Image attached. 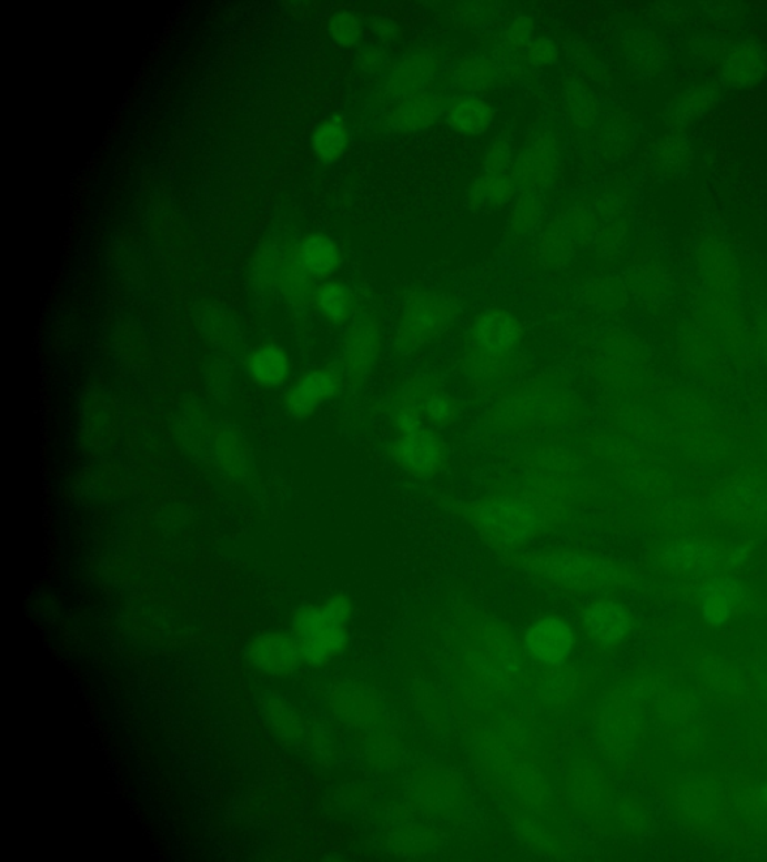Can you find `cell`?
<instances>
[{
	"label": "cell",
	"mask_w": 767,
	"mask_h": 862,
	"mask_svg": "<svg viewBox=\"0 0 767 862\" xmlns=\"http://www.w3.org/2000/svg\"><path fill=\"white\" fill-rule=\"evenodd\" d=\"M551 504L529 491H491L462 505V517L486 546L507 556L546 535L558 517Z\"/></svg>",
	"instance_id": "1"
},
{
	"label": "cell",
	"mask_w": 767,
	"mask_h": 862,
	"mask_svg": "<svg viewBox=\"0 0 767 862\" xmlns=\"http://www.w3.org/2000/svg\"><path fill=\"white\" fill-rule=\"evenodd\" d=\"M524 337L525 327L516 313L504 307L487 308L475 316L465 334L462 371L478 387L505 384L516 373Z\"/></svg>",
	"instance_id": "2"
},
{
	"label": "cell",
	"mask_w": 767,
	"mask_h": 862,
	"mask_svg": "<svg viewBox=\"0 0 767 862\" xmlns=\"http://www.w3.org/2000/svg\"><path fill=\"white\" fill-rule=\"evenodd\" d=\"M422 379L413 377L401 389L392 410V439L388 454L393 465L417 483H428L441 475L448 462V446L438 428L424 419L420 406Z\"/></svg>",
	"instance_id": "3"
},
{
	"label": "cell",
	"mask_w": 767,
	"mask_h": 862,
	"mask_svg": "<svg viewBox=\"0 0 767 862\" xmlns=\"http://www.w3.org/2000/svg\"><path fill=\"white\" fill-rule=\"evenodd\" d=\"M504 560L524 570L539 586L565 595L599 594L624 581L618 565L576 548L524 550L504 556Z\"/></svg>",
	"instance_id": "4"
},
{
	"label": "cell",
	"mask_w": 767,
	"mask_h": 862,
	"mask_svg": "<svg viewBox=\"0 0 767 862\" xmlns=\"http://www.w3.org/2000/svg\"><path fill=\"white\" fill-rule=\"evenodd\" d=\"M353 612V602L344 594L304 605L295 611L291 635L302 651L303 662L321 667L340 658L349 645Z\"/></svg>",
	"instance_id": "5"
},
{
	"label": "cell",
	"mask_w": 767,
	"mask_h": 862,
	"mask_svg": "<svg viewBox=\"0 0 767 862\" xmlns=\"http://www.w3.org/2000/svg\"><path fill=\"white\" fill-rule=\"evenodd\" d=\"M456 300L434 291L411 294L394 333V353L410 357L438 338L458 315Z\"/></svg>",
	"instance_id": "6"
},
{
	"label": "cell",
	"mask_w": 767,
	"mask_h": 862,
	"mask_svg": "<svg viewBox=\"0 0 767 862\" xmlns=\"http://www.w3.org/2000/svg\"><path fill=\"white\" fill-rule=\"evenodd\" d=\"M342 367L323 366L300 376L285 394V409L294 419H307L325 403L340 396L345 384Z\"/></svg>",
	"instance_id": "7"
},
{
	"label": "cell",
	"mask_w": 767,
	"mask_h": 862,
	"mask_svg": "<svg viewBox=\"0 0 767 862\" xmlns=\"http://www.w3.org/2000/svg\"><path fill=\"white\" fill-rule=\"evenodd\" d=\"M381 346L383 333L375 317L364 316L351 325L345 334L342 354V371L350 385L357 387L370 377L379 362Z\"/></svg>",
	"instance_id": "8"
},
{
	"label": "cell",
	"mask_w": 767,
	"mask_h": 862,
	"mask_svg": "<svg viewBox=\"0 0 767 862\" xmlns=\"http://www.w3.org/2000/svg\"><path fill=\"white\" fill-rule=\"evenodd\" d=\"M525 647L537 662L546 667H563L576 647V633L563 617H539L526 630Z\"/></svg>",
	"instance_id": "9"
},
{
	"label": "cell",
	"mask_w": 767,
	"mask_h": 862,
	"mask_svg": "<svg viewBox=\"0 0 767 862\" xmlns=\"http://www.w3.org/2000/svg\"><path fill=\"white\" fill-rule=\"evenodd\" d=\"M582 626L591 640L602 646L616 645L629 630V615L623 604L613 599H597L586 605Z\"/></svg>",
	"instance_id": "10"
},
{
	"label": "cell",
	"mask_w": 767,
	"mask_h": 862,
	"mask_svg": "<svg viewBox=\"0 0 767 862\" xmlns=\"http://www.w3.org/2000/svg\"><path fill=\"white\" fill-rule=\"evenodd\" d=\"M248 659L261 671L286 675L303 662L302 651L293 635L265 633L248 647Z\"/></svg>",
	"instance_id": "11"
},
{
	"label": "cell",
	"mask_w": 767,
	"mask_h": 862,
	"mask_svg": "<svg viewBox=\"0 0 767 862\" xmlns=\"http://www.w3.org/2000/svg\"><path fill=\"white\" fill-rule=\"evenodd\" d=\"M444 109L443 94L424 90L422 93L404 98L394 107L388 118L390 126L404 134H415L431 128Z\"/></svg>",
	"instance_id": "12"
},
{
	"label": "cell",
	"mask_w": 767,
	"mask_h": 862,
	"mask_svg": "<svg viewBox=\"0 0 767 862\" xmlns=\"http://www.w3.org/2000/svg\"><path fill=\"white\" fill-rule=\"evenodd\" d=\"M703 617L718 626L730 619L731 612L744 602V587L733 578H710L698 590Z\"/></svg>",
	"instance_id": "13"
},
{
	"label": "cell",
	"mask_w": 767,
	"mask_h": 862,
	"mask_svg": "<svg viewBox=\"0 0 767 862\" xmlns=\"http://www.w3.org/2000/svg\"><path fill=\"white\" fill-rule=\"evenodd\" d=\"M436 72H438V63L431 54L411 55L398 63L396 70L388 77V93L401 100L422 93L435 79Z\"/></svg>",
	"instance_id": "14"
},
{
	"label": "cell",
	"mask_w": 767,
	"mask_h": 862,
	"mask_svg": "<svg viewBox=\"0 0 767 862\" xmlns=\"http://www.w3.org/2000/svg\"><path fill=\"white\" fill-rule=\"evenodd\" d=\"M765 68L766 59L761 47L756 42L745 41L728 51L723 63V74L728 84L748 88L761 79Z\"/></svg>",
	"instance_id": "15"
},
{
	"label": "cell",
	"mask_w": 767,
	"mask_h": 862,
	"mask_svg": "<svg viewBox=\"0 0 767 862\" xmlns=\"http://www.w3.org/2000/svg\"><path fill=\"white\" fill-rule=\"evenodd\" d=\"M297 263L311 277L327 278L342 263L337 244L324 234H311L300 243Z\"/></svg>",
	"instance_id": "16"
},
{
	"label": "cell",
	"mask_w": 767,
	"mask_h": 862,
	"mask_svg": "<svg viewBox=\"0 0 767 862\" xmlns=\"http://www.w3.org/2000/svg\"><path fill=\"white\" fill-rule=\"evenodd\" d=\"M248 373L255 384L265 388L282 387L289 381L291 362L284 347L268 343L256 347L248 359Z\"/></svg>",
	"instance_id": "17"
},
{
	"label": "cell",
	"mask_w": 767,
	"mask_h": 862,
	"mask_svg": "<svg viewBox=\"0 0 767 862\" xmlns=\"http://www.w3.org/2000/svg\"><path fill=\"white\" fill-rule=\"evenodd\" d=\"M558 169V159L544 145L526 149L514 164L512 180L518 187L535 189L544 186L554 179Z\"/></svg>",
	"instance_id": "18"
},
{
	"label": "cell",
	"mask_w": 767,
	"mask_h": 862,
	"mask_svg": "<svg viewBox=\"0 0 767 862\" xmlns=\"http://www.w3.org/2000/svg\"><path fill=\"white\" fill-rule=\"evenodd\" d=\"M719 559L715 548L697 540H679L666 551V564L675 572H710L717 568Z\"/></svg>",
	"instance_id": "19"
},
{
	"label": "cell",
	"mask_w": 767,
	"mask_h": 862,
	"mask_svg": "<svg viewBox=\"0 0 767 862\" xmlns=\"http://www.w3.org/2000/svg\"><path fill=\"white\" fill-rule=\"evenodd\" d=\"M445 120L454 131L464 135H482L494 122V109L478 98H462L447 107Z\"/></svg>",
	"instance_id": "20"
},
{
	"label": "cell",
	"mask_w": 767,
	"mask_h": 862,
	"mask_svg": "<svg viewBox=\"0 0 767 862\" xmlns=\"http://www.w3.org/2000/svg\"><path fill=\"white\" fill-rule=\"evenodd\" d=\"M422 392H420V406L424 419L435 428L452 426L457 419L458 405L452 394L431 376H420Z\"/></svg>",
	"instance_id": "21"
},
{
	"label": "cell",
	"mask_w": 767,
	"mask_h": 862,
	"mask_svg": "<svg viewBox=\"0 0 767 862\" xmlns=\"http://www.w3.org/2000/svg\"><path fill=\"white\" fill-rule=\"evenodd\" d=\"M349 143V123L341 114L324 120L312 135V150L316 158L329 164L344 156Z\"/></svg>",
	"instance_id": "22"
},
{
	"label": "cell",
	"mask_w": 767,
	"mask_h": 862,
	"mask_svg": "<svg viewBox=\"0 0 767 862\" xmlns=\"http://www.w3.org/2000/svg\"><path fill=\"white\" fill-rule=\"evenodd\" d=\"M316 307L332 324L349 323L355 312V297L351 287L337 281L324 282L316 290Z\"/></svg>",
	"instance_id": "23"
},
{
	"label": "cell",
	"mask_w": 767,
	"mask_h": 862,
	"mask_svg": "<svg viewBox=\"0 0 767 862\" xmlns=\"http://www.w3.org/2000/svg\"><path fill=\"white\" fill-rule=\"evenodd\" d=\"M516 184L512 179L504 174H484L480 175L471 189V203L475 207H503L513 200L516 192Z\"/></svg>",
	"instance_id": "24"
},
{
	"label": "cell",
	"mask_w": 767,
	"mask_h": 862,
	"mask_svg": "<svg viewBox=\"0 0 767 862\" xmlns=\"http://www.w3.org/2000/svg\"><path fill=\"white\" fill-rule=\"evenodd\" d=\"M538 251L544 265L561 267L572 258L573 240L564 225L551 223L539 237Z\"/></svg>",
	"instance_id": "25"
},
{
	"label": "cell",
	"mask_w": 767,
	"mask_h": 862,
	"mask_svg": "<svg viewBox=\"0 0 767 862\" xmlns=\"http://www.w3.org/2000/svg\"><path fill=\"white\" fill-rule=\"evenodd\" d=\"M496 70L486 58H471L462 62L454 74V84L465 92H478L494 83Z\"/></svg>",
	"instance_id": "26"
},
{
	"label": "cell",
	"mask_w": 767,
	"mask_h": 862,
	"mask_svg": "<svg viewBox=\"0 0 767 862\" xmlns=\"http://www.w3.org/2000/svg\"><path fill=\"white\" fill-rule=\"evenodd\" d=\"M542 217V201L531 192L518 196L512 213V230L516 234H528Z\"/></svg>",
	"instance_id": "27"
},
{
	"label": "cell",
	"mask_w": 767,
	"mask_h": 862,
	"mask_svg": "<svg viewBox=\"0 0 767 862\" xmlns=\"http://www.w3.org/2000/svg\"><path fill=\"white\" fill-rule=\"evenodd\" d=\"M362 24L351 12H336L329 21V33L341 47H353L362 38Z\"/></svg>",
	"instance_id": "28"
},
{
	"label": "cell",
	"mask_w": 767,
	"mask_h": 862,
	"mask_svg": "<svg viewBox=\"0 0 767 862\" xmlns=\"http://www.w3.org/2000/svg\"><path fill=\"white\" fill-rule=\"evenodd\" d=\"M564 226L574 242H582V240L589 239L593 235L595 221L586 210L573 209L568 213L567 223Z\"/></svg>",
	"instance_id": "29"
},
{
	"label": "cell",
	"mask_w": 767,
	"mask_h": 862,
	"mask_svg": "<svg viewBox=\"0 0 767 862\" xmlns=\"http://www.w3.org/2000/svg\"><path fill=\"white\" fill-rule=\"evenodd\" d=\"M534 21L529 17L521 16L512 21L507 29V44L514 50L528 49L533 42Z\"/></svg>",
	"instance_id": "30"
},
{
	"label": "cell",
	"mask_w": 767,
	"mask_h": 862,
	"mask_svg": "<svg viewBox=\"0 0 767 862\" xmlns=\"http://www.w3.org/2000/svg\"><path fill=\"white\" fill-rule=\"evenodd\" d=\"M509 154H512V150H509L507 143L495 141L491 149L487 150L486 158H484L486 174H503L508 166Z\"/></svg>",
	"instance_id": "31"
},
{
	"label": "cell",
	"mask_w": 767,
	"mask_h": 862,
	"mask_svg": "<svg viewBox=\"0 0 767 862\" xmlns=\"http://www.w3.org/2000/svg\"><path fill=\"white\" fill-rule=\"evenodd\" d=\"M528 58L535 65H552L558 59V49L548 38H534L528 47Z\"/></svg>",
	"instance_id": "32"
}]
</instances>
